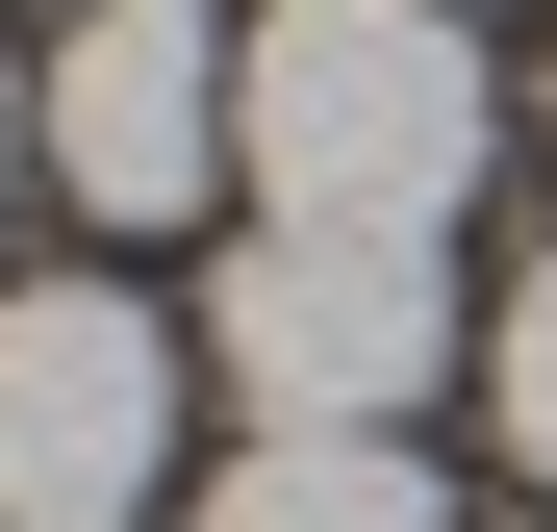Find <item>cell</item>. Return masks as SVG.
Listing matches in <instances>:
<instances>
[{
  "label": "cell",
  "mask_w": 557,
  "mask_h": 532,
  "mask_svg": "<svg viewBox=\"0 0 557 532\" xmlns=\"http://www.w3.org/2000/svg\"><path fill=\"white\" fill-rule=\"evenodd\" d=\"M482 26L456 0H253L228 51V177L253 228H381V253H456V203H482Z\"/></svg>",
  "instance_id": "obj_1"
},
{
  "label": "cell",
  "mask_w": 557,
  "mask_h": 532,
  "mask_svg": "<svg viewBox=\"0 0 557 532\" xmlns=\"http://www.w3.org/2000/svg\"><path fill=\"white\" fill-rule=\"evenodd\" d=\"M203 355H228L253 431H406L456 381V280L381 253V228H253L228 280H203Z\"/></svg>",
  "instance_id": "obj_2"
},
{
  "label": "cell",
  "mask_w": 557,
  "mask_h": 532,
  "mask_svg": "<svg viewBox=\"0 0 557 532\" xmlns=\"http://www.w3.org/2000/svg\"><path fill=\"white\" fill-rule=\"evenodd\" d=\"M177 482V330L127 280H0V532H152Z\"/></svg>",
  "instance_id": "obj_3"
},
{
  "label": "cell",
  "mask_w": 557,
  "mask_h": 532,
  "mask_svg": "<svg viewBox=\"0 0 557 532\" xmlns=\"http://www.w3.org/2000/svg\"><path fill=\"white\" fill-rule=\"evenodd\" d=\"M228 51H253L228 0H76L51 76H26V152H51L102 228H177V203L228 177Z\"/></svg>",
  "instance_id": "obj_4"
},
{
  "label": "cell",
  "mask_w": 557,
  "mask_h": 532,
  "mask_svg": "<svg viewBox=\"0 0 557 532\" xmlns=\"http://www.w3.org/2000/svg\"><path fill=\"white\" fill-rule=\"evenodd\" d=\"M177 532H456V482L406 431H253L228 482H177Z\"/></svg>",
  "instance_id": "obj_5"
},
{
  "label": "cell",
  "mask_w": 557,
  "mask_h": 532,
  "mask_svg": "<svg viewBox=\"0 0 557 532\" xmlns=\"http://www.w3.org/2000/svg\"><path fill=\"white\" fill-rule=\"evenodd\" d=\"M482 406H507V482H557V253H532L507 330H482Z\"/></svg>",
  "instance_id": "obj_6"
},
{
  "label": "cell",
  "mask_w": 557,
  "mask_h": 532,
  "mask_svg": "<svg viewBox=\"0 0 557 532\" xmlns=\"http://www.w3.org/2000/svg\"><path fill=\"white\" fill-rule=\"evenodd\" d=\"M0 177H26V76H0Z\"/></svg>",
  "instance_id": "obj_7"
},
{
  "label": "cell",
  "mask_w": 557,
  "mask_h": 532,
  "mask_svg": "<svg viewBox=\"0 0 557 532\" xmlns=\"http://www.w3.org/2000/svg\"><path fill=\"white\" fill-rule=\"evenodd\" d=\"M456 26H482V0H456Z\"/></svg>",
  "instance_id": "obj_8"
}]
</instances>
